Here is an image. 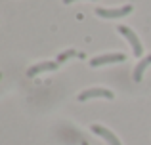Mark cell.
<instances>
[{
  "label": "cell",
  "instance_id": "2",
  "mask_svg": "<svg viewBox=\"0 0 151 145\" xmlns=\"http://www.w3.org/2000/svg\"><path fill=\"white\" fill-rule=\"evenodd\" d=\"M132 11V6H122V8H113V10H105V8H98L96 14L103 19H115V17H124Z\"/></svg>",
  "mask_w": 151,
  "mask_h": 145
},
{
  "label": "cell",
  "instance_id": "9",
  "mask_svg": "<svg viewBox=\"0 0 151 145\" xmlns=\"http://www.w3.org/2000/svg\"><path fill=\"white\" fill-rule=\"evenodd\" d=\"M63 2H65V4H71V2H75V0H63ZM94 2H96V0H94Z\"/></svg>",
  "mask_w": 151,
  "mask_h": 145
},
{
  "label": "cell",
  "instance_id": "1",
  "mask_svg": "<svg viewBox=\"0 0 151 145\" xmlns=\"http://www.w3.org/2000/svg\"><path fill=\"white\" fill-rule=\"evenodd\" d=\"M119 33L122 34V36L126 38V40L130 42V46H132V52H134V56L136 57H140L142 54H144V48H142V42H140V38H138V34L134 33L130 27H124V25H119Z\"/></svg>",
  "mask_w": 151,
  "mask_h": 145
},
{
  "label": "cell",
  "instance_id": "3",
  "mask_svg": "<svg viewBox=\"0 0 151 145\" xmlns=\"http://www.w3.org/2000/svg\"><path fill=\"white\" fill-rule=\"evenodd\" d=\"M92 97H105V99H113L115 94L111 90H105V88H90V90H84L82 94H78V101H86V99H92Z\"/></svg>",
  "mask_w": 151,
  "mask_h": 145
},
{
  "label": "cell",
  "instance_id": "6",
  "mask_svg": "<svg viewBox=\"0 0 151 145\" xmlns=\"http://www.w3.org/2000/svg\"><path fill=\"white\" fill-rule=\"evenodd\" d=\"M59 67L58 61H42V63H37L33 65L31 69H27V74L29 76H37L38 73H44V71H55Z\"/></svg>",
  "mask_w": 151,
  "mask_h": 145
},
{
  "label": "cell",
  "instance_id": "10",
  "mask_svg": "<svg viewBox=\"0 0 151 145\" xmlns=\"http://www.w3.org/2000/svg\"><path fill=\"white\" fill-rule=\"evenodd\" d=\"M82 145H88V143H86V141H82Z\"/></svg>",
  "mask_w": 151,
  "mask_h": 145
},
{
  "label": "cell",
  "instance_id": "5",
  "mask_svg": "<svg viewBox=\"0 0 151 145\" xmlns=\"http://www.w3.org/2000/svg\"><path fill=\"white\" fill-rule=\"evenodd\" d=\"M92 132H94V134H98V136H101V138L105 139L109 145H122L121 141H119V138L113 134V132H109L107 128L100 126V124H92Z\"/></svg>",
  "mask_w": 151,
  "mask_h": 145
},
{
  "label": "cell",
  "instance_id": "7",
  "mask_svg": "<svg viewBox=\"0 0 151 145\" xmlns=\"http://www.w3.org/2000/svg\"><path fill=\"white\" fill-rule=\"evenodd\" d=\"M149 65H151V54H149V56H145L144 59H140L138 67L134 69V80H136V82H140V80H142V76H144V71L149 67Z\"/></svg>",
  "mask_w": 151,
  "mask_h": 145
},
{
  "label": "cell",
  "instance_id": "8",
  "mask_svg": "<svg viewBox=\"0 0 151 145\" xmlns=\"http://www.w3.org/2000/svg\"><path fill=\"white\" fill-rule=\"evenodd\" d=\"M69 57H84V54L77 52V50H67V52H63V54L58 56V63H63V61H67Z\"/></svg>",
  "mask_w": 151,
  "mask_h": 145
},
{
  "label": "cell",
  "instance_id": "4",
  "mask_svg": "<svg viewBox=\"0 0 151 145\" xmlns=\"http://www.w3.org/2000/svg\"><path fill=\"white\" fill-rule=\"evenodd\" d=\"M126 56L124 54H107V56H100V57H94L90 61L92 67H100V65H105V63H117V61H124Z\"/></svg>",
  "mask_w": 151,
  "mask_h": 145
}]
</instances>
